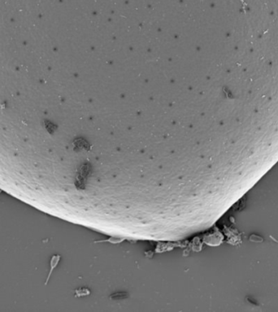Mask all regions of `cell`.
Here are the masks:
<instances>
[{"instance_id": "3957f363", "label": "cell", "mask_w": 278, "mask_h": 312, "mask_svg": "<svg viewBox=\"0 0 278 312\" xmlns=\"http://www.w3.org/2000/svg\"><path fill=\"white\" fill-rule=\"evenodd\" d=\"M250 240L251 241H254V242H261L263 241V238L260 237V236H256V235H252V236H250Z\"/></svg>"}, {"instance_id": "6da1fadb", "label": "cell", "mask_w": 278, "mask_h": 312, "mask_svg": "<svg viewBox=\"0 0 278 312\" xmlns=\"http://www.w3.org/2000/svg\"><path fill=\"white\" fill-rule=\"evenodd\" d=\"M59 259H60V256H59V254H55V255H54L53 257L51 258V263H50V265H51V269H50L49 275H48L47 279H46V285L48 283V281H49V280H50V277H51V274H52V271H53V270H54L55 267H56V266L58 265V263H59Z\"/></svg>"}, {"instance_id": "7a4b0ae2", "label": "cell", "mask_w": 278, "mask_h": 312, "mask_svg": "<svg viewBox=\"0 0 278 312\" xmlns=\"http://www.w3.org/2000/svg\"><path fill=\"white\" fill-rule=\"evenodd\" d=\"M128 297V295H127L126 293H115V294H113V295H111V298H113L114 300H118V299H125V298H127Z\"/></svg>"}]
</instances>
